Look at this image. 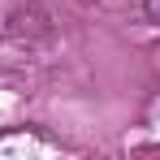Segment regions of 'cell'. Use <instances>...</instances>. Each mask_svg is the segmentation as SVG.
I'll return each instance as SVG.
<instances>
[]
</instances>
